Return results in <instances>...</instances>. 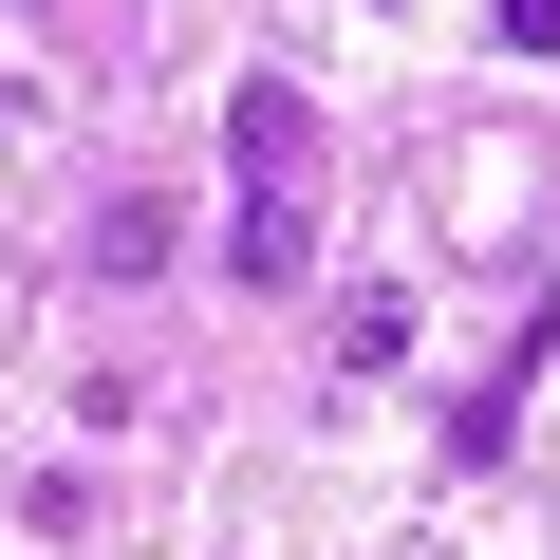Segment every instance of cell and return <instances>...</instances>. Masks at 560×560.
I'll return each mask as SVG.
<instances>
[{
  "mask_svg": "<svg viewBox=\"0 0 560 560\" xmlns=\"http://www.w3.org/2000/svg\"><path fill=\"white\" fill-rule=\"evenodd\" d=\"M224 187H318V94L300 75H243L224 94Z\"/></svg>",
  "mask_w": 560,
  "mask_h": 560,
  "instance_id": "6da1fadb",
  "label": "cell"
},
{
  "mask_svg": "<svg viewBox=\"0 0 560 560\" xmlns=\"http://www.w3.org/2000/svg\"><path fill=\"white\" fill-rule=\"evenodd\" d=\"M300 261H318V187H243L224 206V280H243V300H280Z\"/></svg>",
  "mask_w": 560,
  "mask_h": 560,
  "instance_id": "7a4b0ae2",
  "label": "cell"
},
{
  "mask_svg": "<svg viewBox=\"0 0 560 560\" xmlns=\"http://www.w3.org/2000/svg\"><path fill=\"white\" fill-rule=\"evenodd\" d=\"M94 261H113V280H150V261H168V206H150V187H113V206H94Z\"/></svg>",
  "mask_w": 560,
  "mask_h": 560,
  "instance_id": "3957f363",
  "label": "cell"
}]
</instances>
